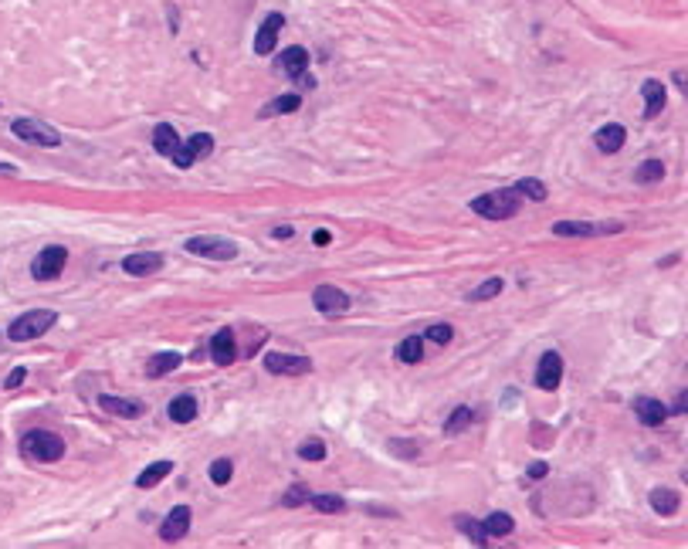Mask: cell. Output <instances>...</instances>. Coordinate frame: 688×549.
I'll use <instances>...</instances> for the list:
<instances>
[{
  "label": "cell",
  "mask_w": 688,
  "mask_h": 549,
  "mask_svg": "<svg viewBox=\"0 0 688 549\" xmlns=\"http://www.w3.org/2000/svg\"><path fill=\"white\" fill-rule=\"evenodd\" d=\"M522 207V197L516 187H509V190H492V194H482V197L472 200V214L478 217H489V221H509V217H516Z\"/></svg>",
  "instance_id": "obj_1"
},
{
  "label": "cell",
  "mask_w": 688,
  "mask_h": 549,
  "mask_svg": "<svg viewBox=\"0 0 688 549\" xmlns=\"http://www.w3.org/2000/svg\"><path fill=\"white\" fill-rule=\"evenodd\" d=\"M55 322H58V312H55V309H34V312H24L21 319H14L11 326H7V339H11V343L38 339V336H45Z\"/></svg>",
  "instance_id": "obj_2"
},
{
  "label": "cell",
  "mask_w": 688,
  "mask_h": 549,
  "mask_svg": "<svg viewBox=\"0 0 688 549\" xmlns=\"http://www.w3.org/2000/svg\"><path fill=\"white\" fill-rule=\"evenodd\" d=\"M21 455L31 458V461H58L65 458V441L58 434H51V431H28L24 438H21Z\"/></svg>",
  "instance_id": "obj_3"
},
{
  "label": "cell",
  "mask_w": 688,
  "mask_h": 549,
  "mask_svg": "<svg viewBox=\"0 0 688 549\" xmlns=\"http://www.w3.org/2000/svg\"><path fill=\"white\" fill-rule=\"evenodd\" d=\"M11 133H14L21 143H34V146H58L62 143V133L48 122L38 119H14L11 122Z\"/></svg>",
  "instance_id": "obj_4"
},
{
  "label": "cell",
  "mask_w": 688,
  "mask_h": 549,
  "mask_svg": "<svg viewBox=\"0 0 688 549\" xmlns=\"http://www.w3.org/2000/svg\"><path fill=\"white\" fill-rule=\"evenodd\" d=\"M624 224L621 221H604V224H590V221H556L553 234L556 238H604V234H621Z\"/></svg>",
  "instance_id": "obj_5"
},
{
  "label": "cell",
  "mask_w": 688,
  "mask_h": 549,
  "mask_svg": "<svg viewBox=\"0 0 688 549\" xmlns=\"http://www.w3.org/2000/svg\"><path fill=\"white\" fill-rule=\"evenodd\" d=\"M184 248L190 255H197V258H214V261L238 258V244L228 241V238H190Z\"/></svg>",
  "instance_id": "obj_6"
},
{
  "label": "cell",
  "mask_w": 688,
  "mask_h": 549,
  "mask_svg": "<svg viewBox=\"0 0 688 549\" xmlns=\"http://www.w3.org/2000/svg\"><path fill=\"white\" fill-rule=\"evenodd\" d=\"M65 265H68V251H65L62 244H48L45 251L34 258L31 274L38 282H51V278H58L65 272Z\"/></svg>",
  "instance_id": "obj_7"
},
{
  "label": "cell",
  "mask_w": 688,
  "mask_h": 549,
  "mask_svg": "<svg viewBox=\"0 0 688 549\" xmlns=\"http://www.w3.org/2000/svg\"><path fill=\"white\" fill-rule=\"evenodd\" d=\"M211 152H214V139H211V133H194V136L180 146V152L173 156V163H177L180 170H190L197 160H207Z\"/></svg>",
  "instance_id": "obj_8"
},
{
  "label": "cell",
  "mask_w": 688,
  "mask_h": 549,
  "mask_svg": "<svg viewBox=\"0 0 688 549\" xmlns=\"http://www.w3.org/2000/svg\"><path fill=\"white\" fill-rule=\"evenodd\" d=\"M265 370L278 373V377H302V373L312 370V360L309 356H289V353H268L265 356Z\"/></svg>",
  "instance_id": "obj_9"
},
{
  "label": "cell",
  "mask_w": 688,
  "mask_h": 549,
  "mask_svg": "<svg viewBox=\"0 0 688 549\" xmlns=\"http://www.w3.org/2000/svg\"><path fill=\"white\" fill-rule=\"evenodd\" d=\"M563 380V356L556 350L543 353L539 356V366H536V387L539 390H556Z\"/></svg>",
  "instance_id": "obj_10"
},
{
  "label": "cell",
  "mask_w": 688,
  "mask_h": 549,
  "mask_svg": "<svg viewBox=\"0 0 688 549\" xmlns=\"http://www.w3.org/2000/svg\"><path fill=\"white\" fill-rule=\"evenodd\" d=\"M312 305L319 309L322 316H339V312L350 309V295L343 289H336V285H319L312 292Z\"/></svg>",
  "instance_id": "obj_11"
},
{
  "label": "cell",
  "mask_w": 688,
  "mask_h": 549,
  "mask_svg": "<svg viewBox=\"0 0 688 549\" xmlns=\"http://www.w3.org/2000/svg\"><path fill=\"white\" fill-rule=\"evenodd\" d=\"M187 533H190V509H187V505H177V509L160 522V539H163L167 546H173V543H180Z\"/></svg>",
  "instance_id": "obj_12"
},
{
  "label": "cell",
  "mask_w": 688,
  "mask_h": 549,
  "mask_svg": "<svg viewBox=\"0 0 688 549\" xmlns=\"http://www.w3.org/2000/svg\"><path fill=\"white\" fill-rule=\"evenodd\" d=\"M285 28V17L282 14H268L261 21L258 34H255V55L258 58H268L272 51H275V41H278V30Z\"/></svg>",
  "instance_id": "obj_13"
},
{
  "label": "cell",
  "mask_w": 688,
  "mask_h": 549,
  "mask_svg": "<svg viewBox=\"0 0 688 549\" xmlns=\"http://www.w3.org/2000/svg\"><path fill=\"white\" fill-rule=\"evenodd\" d=\"M99 407H102L106 414H112V417H126V421H133V417H143V414H146V404L136 400V396H109V394H102V396H99Z\"/></svg>",
  "instance_id": "obj_14"
},
{
  "label": "cell",
  "mask_w": 688,
  "mask_h": 549,
  "mask_svg": "<svg viewBox=\"0 0 688 549\" xmlns=\"http://www.w3.org/2000/svg\"><path fill=\"white\" fill-rule=\"evenodd\" d=\"M594 143L600 152H621L627 143V129L621 122H607V126H600L594 133Z\"/></svg>",
  "instance_id": "obj_15"
},
{
  "label": "cell",
  "mask_w": 688,
  "mask_h": 549,
  "mask_svg": "<svg viewBox=\"0 0 688 549\" xmlns=\"http://www.w3.org/2000/svg\"><path fill=\"white\" fill-rule=\"evenodd\" d=\"M163 268V255H156V251H139V255H129L123 258V272L133 274V278H143V274H153Z\"/></svg>",
  "instance_id": "obj_16"
},
{
  "label": "cell",
  "mask_w": 688,
  "mask_h": 549,
  "mask_svg": "<svg viewBox=\"0 0 688 549\" xmlns=\"http://www.w3.org/2000/svg\"><path fill=\"white\" fill-rule=\"evenodd\" d=\"M211 360L217 366H231L238 360V346H234V333L231 329H217L211 339Z\"/></svg>",
  "instance_id": "obj_17"
},
{
  "label": "cell",
  "mask_w": 688,
  "mask_h": 549,
  "mask_svg": "<svg viewBox=\"0 0 688 549\" xmlns=\"http://www.w3.org/2000/svg\"><path fill=\"white\" fill-rule=\"evenodd\" d=\"M634 414H638L641 424H648V427H661L665 421H668V407H665L661 400H655V396H638V400H634Z\"/></svg>",
  "instance_id": "obj_18"
},
{
  "label": "cell",
  "mask_w": 688,
  "mask_h": 549,
  "mask_svg": "<svg viewBox=\"0 0 688 549\" xmlns=\"http://www.w3.org/2000/svg\"><path fill=\"white\" fill-rule=\"evenodd\" d=\"M278 68H282L289 78L299 82V78L306 75V68H309V51H306V48H299V45L285 48V51H282V58H278Z\"/></svg>",
  "instance_id": "obj_19"
},
{
  "label": "cell",
  "mask_w": 688,
  "mask_h": 549,
  "mask_svg": "<svg viewBox=\"0 0 688 549\" xmlns=\"http://www.w3.org/2000/svg\"><path fill=\"white\" fill-rule=\"evenodd\" d=\"M641 95H644V116H648V119H655L658 112L665 109V102H668V92H665V85H661L658 78H648V82H644Z\"/></svg>",
  "instance_id": "obj_20"
},
{
  "label": "cell",
  "mask_w": 688,
  "mask_h": 549,
  "mask_svg": "<svg viewBox=\"0 0 688 549\" xmlns=\"http://www.w3.org/2000/svg\"><path fill=\"white\" fill-rule=\"evenodd\" d=\"M197 411H200L197 396H190V394L173 396V400H170V407H167V414H170V421H173V424H190V421L197 417Z\"/></svg>",
  "instance_id": "obj_21"
},
{
  "label": "cell",
  "mask_w": 688,
  "mask_h": 549,
  "mask_svg": "<svg viewBox=\"0 0 688 549\" xmlns=\"http://www.w3.org/2000/svg\"><path fill=\"white\" fill-rule=\"evenodd\" d=\"M153 146H156V152H163L167 160H173V156L180 152V146H184V143H180L177 129H173L170 122H160V126L153 129Z\"/></svg>",
  "instance_id": "obj_22"
},
{
  "label": "cell",
  "mask_w": 688,
  "mask_h": 549,
  "mask_svg": "<svg viewBox=\"0 0 688 549\" xmlns=\"http://www.w3.org/2000/svg\"><path fill=\"white\" fill-rule=\"evenodd\" d=\"M648 502H651V509L661 512V516H675V512L682 509V495H678L675 488H655V492L648 495Z\"/></svg>",
  "instance_id": "obj_23"
},
{
  "label": "cell",
  "mask_w": 688,
  "mask_h": 549,
  "mask_svg": "<svg viewBox=\"0 0 688 549\" xmlns=\"http://www.w3.org/2000/svg\"><path fill=\"white\" fill-rule=\"evenodd\" d=\"M180 366V353H156L146 360V377H163V373H173Z\"/></svg>",
  "instance_id": "obj_24"
},
{
  "label": "cell",
  "mask_w": 688,
  "mask_h": 549,
  "mask_svg": "<svg viewBox=\"0 0 688 549\" xmlns=\"http://www.w3.org/2000/svg\"><path fill=\"white\" fill-rule=\"evenodd\" d=\"M455 526H458L461 533H465V536H468V539H472L475 546H489V539H492V536L485 533V526H482L478 518H472V516H455Z\"/></svg>",
  "instance_id": "obj_25"
},
{
  "label": "cell",
  "mask_w": 688,
  "mask_h": 549,
  "mask_svg": "<svg viewBox=\"0 0 688 549\" xmlns=\"http://www.w3.org/2000/svg\"><path fill=\"white\" fill-rule=\"evenodd\" d=\"M170 472H173V461H153L146 472H139L136 488H153V485H160V482H163Z\"/></svg>",
  "instance_id": "obj_26"
},
{
  "label": "cell",
  "mask_w": 688,
  "mask_h": 549,
  "mask_svg": "<svg viewBox=\"0 0 688 549\" xmlns=\"http://www.w3.org/2000/svg\"><path fill=\"white\" fill-rule=\"evenodd\" d=\"M302 106V99L295 95V92H289V95H278V99H272L268 106L261 109V116L268 119V116H289V112H295V109Z\"/></svg>",
  "instance_id": "obj_27"
},
{
  "label": "cell",
  "mask_w": 688,
  "mask_h": 549,
  "mask_svg": "<svg viewBox=\"0 0 688 549\" xmlns=\"http://www.w3.org/2000/svg\"><path fill=\"white\" fill-rule=\"evenodd\" d=\"M397 360L400 363H421L424 360V339L421 336H407L397 346Z\"/></svg>",
  "instance_id": "obj_28"
},
{
  "label": "cell",
  "mask_w": 688,
  "mask_h": 549,
  "mask_svg": "<svg viewBox=\"0 0 688 549\" xmlns=\"http://www.w3.org/2000/svg\"><path fill=\"white\" fill-rule=\"evenodd\" d=\"M309 505L316 512H326V516H336V512H346V502L339 495H309Z\"/></svg>",
  "instance_id": "obj_29"
},
{
  "label": "cell",
  "mask_w": 688,
  "mask_h": 549,
  "mask_svg": "<svg viewBox=\"0 0 688 549\" xmlns=\"http://www.w3.org/2000/svg\"><path fill=\"white\" fill-rule=\"evenodd\" d=\"M665 177V163L661 160H644L641 167L634 170V183H658Z\"/></svg>",
  "instance_id": "obj_30"
},
{
  "label": "cell",
  "mask_w": 688,
  "mask_h": 549,
  "mask_svg": "<svg viewBox=\"0 0 688 549\" xmlns=\"http://www.w3.org/2000/svg\"><path fill=\"white\" fill-rule=\"evenodd\" d=\"M512 529H516V522H512L509 512H492V516L485 518V533L489 536H509Z\"/></svg>",
  "instance_id": "obj_31"
},
{
  "label": "cell",
  "mask_w": 688,
  "mask_h": 549,
  "mask_svg": "<svg viewBox=\"0 0 688 549\" xmlns=\"http://www.w3.org/2000/svg\"><path fill=\"white\" fill-rule=\"evenodd\" d=\"M472 421H475V411H472V407H458V411H455L451 417H448V421H444V431H448V434H458V431H465V427L472 424Z\"/></svg>",
  "instance_id": "obj_32"
},
{
  "label": "cell",
  "mask_w": 688,
  "mask_h": 549,
  "mask_svg": "<svg viewBox=\"0 0 688 549\" xmlns=\"http://www.w3.org/2000/svg\"><path fill=\"white\" fill-rule=\"evenodd\" d=\"M502 289H505L502 278H489V282H482L478 289H472V295H468V299H472V302H489V299H495V295H499Z\"/></svg>",
  "instance_id": "obj_33"
},
{
  "label": "cell",
  "mask_w": 688,
  "mask_h": 549,
  "mask_svg": "<svg viewBox=\"0 0 688 549\" xmlns=\"http://www.w3.org/2000/svg\"><path fill=\"white\" fill-rule=\"evenodd\" d=\"M516 190H519V197H529V200H546V197H550V190L543 187V180H533V177H529V180H519V183H516Z\"/></svg>",
  "instance_id": "obj_34"
},
{
  "label": "cell",
  "mask_w": 688,
  "mask_h": 549,
  "mask_svg": "<svg viewBox=\"0 0 688 549\" xmlns=\"http://www.w3.org/2000/svg\"><path fill=\"white\" fill-rule=\"evenodd\" d=\"M299 458H302V461H322V458H326V444H322L319 438H309V441L299 444Z\"/></svg>",
  "instance_id": "obj_35"
},
{
  "label": "cell",
  "mask_w": 688,
  "mask_h": 549,
  "mask_svg": "<svg viewBox=\"0 0 688 549\" xmlns=\"http://www.w3.org/2000/svg\"><path fill=\"white\" fill-rule=\"evenodd\" d=\"M231 475H234V465H231V458H217L214 465H211V482H214V485H228Z\"/></svg>",
  "instance_id": "obj_36"
},
{
  "label": "cell",
  "mask_w": 688,
  "mask_h": 549,
  "mask_svg": "<svg viewBox=\"0 0 688 549\" xmlns=\"http://www.w3.org/2000/svg\"><path fill=\"white\" fill-rule=\"evenodd\" d=\"M428 339H431V343H441V346H444V343H451V339H455V329H451L448 322H434V326L428 329Z\"/></svg>",
  "instance_id": "obj_37"
},
{
  "label": "cell",
  "mask_w": 688,
  "mask_h": 549,
  "mask_svg": "<svg viewBox=\"0 0 688 549\" xmlns=\"http://www.w3.org/2000/svg\"><path fill=\"white\" fill-rule=\"evenodd\" d=\"M302 502H309V485H299V482H295V485L285 492L282 505H289V509H292V505H302Z\"/></svg>",
  "instance_id": "obj_38"
},
{
  "label": "cell",
  "mask_w": 688,
  "mask_h": 549,
  "mask_svg": "<svg viewBox=\"0 0 688 549\" xmlns=\"http://www.w3.org/2000/svg\"><path fill=\"white\" fill-rule=\"evenodd\" d=\"M390 451H397L404 458H417L421 455V444H407V441H390Z\"/></svg>",
  "instance_id": "obj_39"
},
{
  "label": "cell",
  "mask_w": 688,
  "mask_h": 549,
  "mask_svg": "<svg viewBox=\"0 0 688 549\" xmlns=\"http://www.w3.org/2000/svg\"><path fill=\"white\" fill-rule=\"evenodd\" d=\"M24 377H28V370H24V366H17L14 373H11V377L4 380V387H7V390H17V387L24 383Z\"/></svg>",
  "instance_id": "obj_40"
},
{
  "label": "cell",
  "mask_w": 688,
  "mask_h": 549,
  "mask_svg": "<svg viewBox=\"0 0 688 549\" xmlns=\"http://www.w3.org/2000/svg\"><path fill=\"white\" fill-rule=\"evenodd\" d=\"M329 241H333V238H329V231H316V234H312V244H316V248H326Z\"/></svg>",
  "instance_id": "obj_41"
},
{
  "label": "cell",
  "mask_w": 688,
  "mask_h": 549,
  "mask_svg": "<svg viewBox=\"0 0 688 549\" xmlns=\"http://www.w3.org/2000/svg\"><path fill=\"white\" fill-rule=\"evenodd\" d=\"M685 407H688V394H678V400H675V407L668 414H685Z\"/></svg>",
  "instance_id": "obj_42"
},
{
  "label": "cell",
  "mask_w": 688,
  "mask_h": 549,
  "mask_svg": "<svg viewBox=\"0 0 688 549\" xmlns=\"http://www.w3.org/2000/svg\"><path fill=\"white\" fill-rule=\"evenodd\" d=\"M292 234H295V231H292L289 224H282V228L272 231V238H275V241H282V238H292Z\"/></svg>",
  "instance_id": "obj_43"
},
{
  "label": "cell",
  "mask_w": 688,
  "mask_h": 549,
  "mask_svg": "<svg viewBox=\"0 0 688 549\" xmlns=\"http://www.w3.org/2000/svg\"><path fill=\"white\" fill-rule=\"evenodd\" d=\"M546 472H550V468H546L543 461H536L533 468H529V478H543V475H546Z\"/></svg>",
  "instance_id": "obj_44"
},
{
  "label": "cell",
  "mask_w": 688,
  "mask_h": 549,
  "mask_svg": "<svg viewBox=\"0 0 688 549\" xmlns=\"http://www.w3.org/2000/svg\"><path fill=\"white\" fill-rule=\"evenodd\" d=\"M14 173H17V167H7V163L0 167V177H14Z\"/></svg>",
  "instance_id": "obj_45"
}]
</instances>
